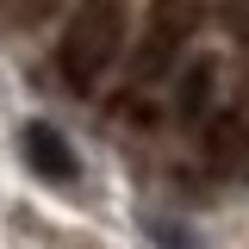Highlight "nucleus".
<instances>
[{
    "label": "nucleus",
    "mask_w": 249,
    "mask_h": 249,
    "mask_svg": "<svg viewBox=\"0 0 249 249\" xmlns=\"http://www.w3.org/2000/svg\"><path fill=\"white\" fill-rule=\"evenodd\" d=\"M131 56V0H75L62 19L50 62L75 100H93Z\"/></svg>",
    "instance_id": "nucleus-1"
},
{
    "label": "nucleus",
    "mask_w": 249,
    "mask_h": 249,
    "mask_svg": "<svg viewBox=\"0 0 249 249\" xmlns=\"http://www.w3.org/2000/svg\"><path fill=\"white\" fill-rule=\"evenodd\" d=\"M206 19V0H150V19L137 31L131 56H124V100H143L150 88H168L175 69L187 62V44Z\"/></svg>",
    "instance_id": "nucleus-2"
},
{
    "label": "nucleus",
    "mask_w": 249,
    "mask_h": 249,
    "mask_svg": "<svg viewBox=\"0 0 249 249\" xmlns=\"http://www.w3.org/2000/svg\"><path fill=\"white\" fill-rule=\"evenodd\" d=\"M218 88H224V62L206 50V56H187L175 69V81H168V119L181 124V131H199V124L212 119L218 106Z\"/></svg>",
    "instance_id": "nucleus-3"
},
{
    "label": "nucleus",
    "mask_w": 249,
    "mask_h": 249,
    "mask_svg": "<svg viewBox=\"0 0 249 249\" xmlns=\"http://www.w3.org/2000/svg\"><path fill=\"white\" fill-rule=\"evenodd\" d=\"M193 143H199V162H206L212 175L243 168V162H249V112H243V106H218L212 119L193 131Z\"/></svg>",
    "instance_id": "nucleus-4"
},
{
    "label": "nucleus",
    "mask_w": 249,
    "mask_h": 249,
    "mask_svg": "<svg viewBox=\"0 0 249 249\" xmlns=\"http://www.w3.org/2000/svg\"><path fill=\"white\" fill-rule=\"evenodd\" d=\"M19 150H25V168L37 175V181H50V187H69L75 175H81L69 137H62L56 124H44V119H31L25 131H19Z\"/></svg>",
    "instance_id": "nucleus-5"
},
{
    "label": "nucleus",
    "mask_w": 249,
    "mask_h": 249,
    "mask_svg": "<svg viewBox=\"0 0 249 249\" xmlns=\"http://www.w3.org/2000/svg\"><path fill=\"white\" fill-rule=\"evenodd\" d=\"M218 13H224V25L237 31V37H249V0H224Z\"/></svg>",
    "instance_id": "nucleus-6"
}]
</instances>
